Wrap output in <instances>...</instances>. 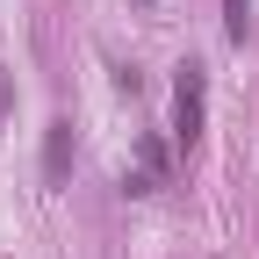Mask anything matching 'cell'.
Instances as JSON below:
<instances>
[{
	"mask_svg": "<svg viewBox=\"0 0 259 259\" xmlns=\"http://www.w3.org/2000/svg\"><path fill=\"white\" fill-rule=\"evenodd\" d=\"M202 115H209V72H202V65H180V87H173V137L194 144V137H202Z\"/></svg>",
	"mask_w": 259,
	"mask_h": 259,
	"instance_id": "1",
	"label": "cell"
},
{
	"mask_svg": "<svg viewBox=\"0 0 259 259\" xmlns=\"http://www.w3.org/2000/svg\"><path fill=\"white\" fill-rule=\"evenodd\" d=\"M65 180H72V122H51L44 130V187H65Z\"/></svg>",
	"mask_w": 259,
	"mask_h": 259,
	"instance_id": "2",
	"label": "cell"
},
{
	"mask_svg": "<svg viewBox=\"0 0 259 259\" xmlns=\"http://www.w3.org/2000/svg\"><path fill=\"white\" fill-rule=\"evenodd\" d=\"M223 36H231V44L252 36V0H223Z\"/></svg>",
	"mask_w": 259,
	"mask_h": 259,
	"instance_id": "3",
	"label": "cell"
},
{
	"mask_svg": "<svg viewBox=\"0 0 259 259\" xmlns=\"http://www.w3.org/2000/svg\"><path fill=\"white\" fill-rule=\"evenodd\" d=\"M137 8H151V0H137Z\"/></svg>",
	"mask_w": 259,
	"mask_h": 259,
	"instance_id": "4",
	"label": "cell"
}]
</instances>
